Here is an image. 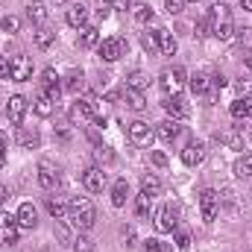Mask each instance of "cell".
Returning <instances> with one entry per match:
<instances>
[{"label": "cell", "instance_id": "obj_1", "mask_svg": "<svg viewBox=\"0 0 252 252\" xmlns=\"http://www.w3.org/2000/svg\"><path fill=\"white\" fill-rule=\"evenodd\" d=\"M208 24H211V32L220 38V41H229V38H235V24H232V12H229V6L226 3H214L211 9H208Z\"/></svg>", "mask_w": 252, "mask_h": 252}, {"label": "cell", "instance_id": "obj_2", "mask_svg": "<svg viewBox=\"0 0 252 252\" xmlns=\"http://www.w3.org/2000/svg\"><path fill=\"white\" fill-rule=\"evenodd\" d=\"M67 214H70V220H73V226H76L79 232L91 229V226H94V220H97V211H94L91 199H85V196L70 199V202H67Z\"/></svg>", "mask_w": 252, "mask_h": 252}, {"label": "cell", "instance_id": "obj_3", "mask_svg": "<svg viewBox=\"0 0 252 252\" xmlns=\"http://www.w3.org/2000/svg\"><path fill=\"white\" fill-rule=\"evenodd\" d=\"M158 85H161V91H164L167 97H176V94L182 91V85H185V67H170V70H164V73L158 76Z\"/></svg>", "mask_w": 252, "mask_h": 252}, {"label": "cell", "instance_id": "obj_4", "mask_svg": "<svg viewBox=\"0 0 252 252\" xmlns=\"http://www.w3.org/2000/svg\"><path fill=\"white\" fill-rule=\"evenodd\" d=\"M67 121L73 126H82V124H88V121H94V97L76 100V103L67 109Z\"/></svg>", "mask_w": 252, "mask_h": 252}, {"label": "cell", "instance_id": "obj_5", "mask_svg": "<svg viewBox=\"0 0 252 252\" xmlns=\"http://www.w3.org/2000/svg\"><path fill=\"white\" fill-rule=\"evenodd\" d=\"M97 50H100V59L103 62H118L126 50H129V44H126L124 38H103L97 44Z\"/></svg>", "mask_w": 252, "mask_h": 252}, {"label": "cell", "instance_id": "obj_6", "mask_svg": "<svg viewBox=\"0 0 252 252\" xmlns=\"http://www.w3.org/2000/svg\"><path fill=\"white\" fill-rule=\"evenodd\" d=\"M38 185L44 190H56L62 185V173L53 161H38Z\"/></svg>", "mask_w": 252, "mask_h": 252}, {"label": "cell", "instance_id": "obj_7", "mask_svg": "<svg viewBox=\"0 0 252 252\" xmlns=\"http://www.w3.org/2000/svg\"><path fill=\"white\" fill-rule=\"evenodd\" d=\"M126 132H129V141L138 144V147H150L153 138H156V132L150 129V124H144V121H132V124L126 126Z\"/></svg>", "mask_w": 252, "mask_h": 252}, {"label": "cell", "instance_id": "obj_8", "mask_svg": "<svg viewBox=\"0 0 252 252\" xmlns=\"http://www.w3.org/2000/svg\"><path fill=\"white\" fill-rule=\"evenodd\" d=\"M199 208H202V220H205V223H214L217 208H220V193L211 190V188H205L199 193Z\"/></svg>", "mask_w": 252, "mask_h": 252}, {"label": "cell", "instance_id": "obj_9", "mask_svg": "<svg viewBox=\"0 0 252 252\" xmlns=\"http://www.w3.org/2000/svg\"><path fill=\"white\" fill-rule=\"evenodd\" d=\"M18 220L15 217H9L6 211H0V244H6V247H12V244H18Z\"/></svg>", "mask_w": 252, "mask_h": 252}, {"label": "cell", "instance_id": "obj_10", "mask_svg": "<svg viewBox=\"0 0 252 252\" xmlns=\"http://www.w3.org/2000/svg\"><path fill=\"white\" fill-rule=\"evenodd\" d=\"M9 79L12 82H27L32 79V62L27 56H15L12 59V67H9Z\"/></svg>", "mask_w": 252, "mask_h": 252}, {"label": "cell", "instance_id": "obj_11", "mask_svg": "<svg viewBox=\"0 0 252 252\" xmlns=\"http://www.w3.org/2000/svg\"><path fill=\"white\" fill-rule=\"evenodd\" d=\"M27 109H30L27 97H21V94L9 97V103H6V118H9V124H21L24 115H27Z\"/></svg>", "mask_w": 252, "mask_h": 252}, {"label": "cell", "instance_id": "obj_12", "mask_svg": "<svg viewBox=\"0 0 252 252\" xmlns=\"http://www.w3.org/2000/svg\"><path fill=\"white\" fill-rule=\"evenodd\" d=\"M153 223H156V232H161V235H167V232H176V220H173V208H170V205H164V208H158V211H156V217H153Z\"/></svg>", "mask_w": 252, "mask_h": 252}, {"label": "cell", "instance_id": "obj_13", "mask_svg": "<svg viewBox=\"0 0 252 252\" xmlns=\"http://www.w3.org/2000/svg\"><path fill=\"white\" fill-rule=\"evenodd\" d=\"M82 185H85V190H91V193H100V190L106 188V173L100 167H88L82 173Z\"/></svg>", "mask_w": 252, "mask_h": 252}, {"label": "cell", "instance_id": "obj_14", "mask_svg": "<svg viewBox=\"0 0 252 252\" xmlns=\"http://www.w3.org/2000/svg\"><path fill=\"white\" fill-rule=\"evenodd\" d=\"M161 106H164V112H167L173 121H185V118L190 115V109L185 106V100H182L179 94H176V97H164V103H161Z\"/></svg>", "mask_w": 252, "mask_h": 252}, {"label": "cell", "instance_id": "obj_15", "mask_svg": "<svg viewBox=\"0 0 252 252\" xmlns=\"http://www.w3.org/2000/svg\"><path fill=\"white\" fill-rule=\"evenodd\" d=\"M15 220H18L21 229H35V223H38V211H35V205H32V202H21Z\"/></svg>", "mask_w": 252, "mask_h": 252}, {"label": "cell", "instance_id": "obj_16", "mask_svg": "<svg viewBox=\"0 0 252 252\" xmlns=\"http://www.w3.org/2000/svg\"><path fill=\"white\" fill-rule=\"evenodd\" d=\"M202 158H205V147H202L199 141H190L188 147L182 150V161H185L188 167H196V164H202Z\"/></svg>", "mask_w": 252, "mask_h": 252}, {"label": "cell", "instance_id": "obj_17", "mask_svg": "<svg viewBox=\"0 0 252 252\" xmlns=\"http://www.w3.org/2000/svg\"><path fill=\"white\" fill-rule=\"evenodd\" d=\"M67 24L70 27H76V30H82V27H88V6H82V3H76V6H70L67 9Z\"/></svg>", "mask_w": 252, "mask_h": 252}, {"label": "cell", "instance_id": "obj_18", "mask_svg": "<svg viewBox=\"0 0 252 252\" xmlns=\"http://www.w3.org/2000/svg\"><path fill=\"white\" fill-rule=\"evenodd\" d=\"M156 135H158L161 141H167V144H170V141H176V138L182 135V126H179V121H173V118H170V121H164V124L156 126Z\"/></svg>", "mask_w": 252, "mask_h": 252}, {"label": "cell", "instance_id": "obj_19", "mask_svg": "<svg viewBox=\"0 0 252 252\" xmlns=\"http://www.w3.org/2000/svg\"><path fill=\"white\" fill-rule=\"evenodd\" d=\"M156 38H158V53H164V56H173V53H176V47H179V44H176V38H173L164 27H158V30H156Z\"/></svg>", "mask_w": 252, "mask_h": 252}, {"label": "cell", "instance_id": "obj_20", "mask_svg": "<svg viewBox=\"0 0 252 252\" xmlns=\"http://www.w3.org/2000/svg\"><path fill=\"white\" fill-rule=\"evenodd\" d=\"M229 112H232V118H235V121H247V118H252V97L235 100Z\"/></svg>", "mask_w": 252, "mask_h": 252}, {"label": "cell", "instance_id": "obj_21", "mask_svg": "<svg viewBox=\"0 0 252 252\" xmlns=\"http://www.w3.org/2000/svg\"><path fill=\"white\" fill-rule=\"evenodd\" d=\"M82 85H85L82 70H70V73L64 76V82H62V88L67 91V94H79V91H82Z\"/></svg>", "mask_w": 252, "mask_h": 252}, {"label": "cell", "instance_id": "obj_22", "mask_svg": "<svg viewBox=\"0 0 252 252\" xmlns=\"http://www.w3.org/2000/svg\"><path fill=\"white\" fill-rule=\"evenodd\" d=\"M126 196H129V182H126V179H118V182L112 185V205H115V208H124Z\"/></svg>", "mask_w": 252, "mask_h": 252}, {"label": "cell", "instance_id": "obj_23", "mask_svg": "<svg viewBox=\"0 0 252 252\" xmlns=\"http://www.w3.org/2000/svg\"><path fill=\"white\" fill-rule=\"evenodd\" d=\"M27 18H30L32 24H44V21H47V6H44L41 0L27 3Z\"/></svg>", "mask_w": 252, "mask_h": 252}, {"label": "cell", "instance_id": "obj_24", "mask_svg": "<svg viewBox=\"0 0 252 252\" xmlns=\"http://www.w3.org/2000/svg\"><path fill=\"white\" fill-rule=\"evenodd\" d=\"M100 44V30L97 27H82L79 30V47H97Z\"/></svg>", "mask_w": 252, "mask_h": 252}, {"label": "cell", "instance_id": "obj_25", "mask_svg": "<svg viewBox=\"0 0 252 252\" xmlns=\"http://www.w3.org/2000/svg\"><path fill=\"white\" fill-rule=\"evenodd\" d=\"M32 109H35V115H38V118H50V115H53V100H50L44 91H38V94H35Z\"/></svg>", "mask_w": 252, "mask_h": 252}, {"label": "cell", "instance_id": "obj_26", "mask_svg": "<svg viewBox=\"0 0 252 252\" xmlns=\"http://www.w3.org/2000/svg\"><path fill=\"white\" fill-rule=\"evenodd\" d=\"M18 144H21V147H27V150H32V147H38V144H41V138H38V132H35V129L21 126V129H18Z\"/></svg>", "mask_w": 252, "mask_h": 252}, {"label": "cell", "instance_id": "obj_27", "mask_svg": "<svg viewBox=\"0 0 252 252\" xmlns=\"http://www.w3.org/2000/svg\"><path fill=\"white\" fill-rule=\"evenodd\" d=\"M124 97H126V106H129L132 112H144V109H147V100H144V94H141V91H135V88H126Z\"/></svg>", "mask_w": 252, "mask_h": 252}, {"label": "cell", "instance_id": "obj_28", "mask_svg": "<svg viewBox=\"0 0 252 252\" xmlns=\"http://www.w3.org/2000/svg\"><path fill=\"white\" fill-rule=\"evenodd\" d=\"M141 193H147V196H158V193H161V179L153 176V173H147V176L141 179Z\"/></svg>", "mask_w": 252, "mask_h": 252}, {"label": "cell", "instance_id": "obj_29", "mask_svg": "<svg viewBox=\"0 0 252 252\" xmlns=\"http://www.w3.org/2000/svg\"><path fill=\"white\" fill-rule=\"evenodd\" d=\"M220 141H223L229 150H244V135H241L238 129H229V132H223V135H220Z\"/></svg>", "mask_w": 252, "mask_h": 252}, {"label": "cell", "instance_id": "obj_30", "mask_svg": "<svg viewBox=\"0 0 252 252\" xmlns=\"http://www.w3.org/2000/svg\"><path fill=\"white\" fill-rule=\"evenodd\" d=\"M190 91H193V94H211V79L202 76V73L190 76Z\"/></svg>", "mask_w": 252, "mask_h": 252}, {"label": "cell", "instance_id": "obj_31", "mask_svg": "<svg viewBox=\"0 0 252 252\" xmlns=\"http://www.w3.org/2000/svg\"><path fill=\"white\" fill-rule=\"evenodd\" d=\"M235 176H252V153H244L238 161H235Z\"/></svg>", "mask_w": 252, "mask_h": 252}, {"label": "cell", "instance_id": "obj_32", "mask_svg": "<svg viewBox=\"0 0 252 252\" xmlns=\"http://www.w3.org/2000/svg\"><path fill=\"white\" fill-rule=\"evenodd\" d=\"M150 208H153V196L138 193V199H135V214H138V217H150Z\"/></svg>", "mask_w": 252, "mask_h": 252}, {"label": "cell", "instance_id": "obj_33", "mask_svg": "<svg viewBox=\"0 0 252 252\" xmlns=\"http://www.w3.org/2000/svg\"><path fill=\"white\" fill-rule=\"evenodd\" d=\"M62 82H59V73L53 70V67H44V73H41V88L47 91V88H59Z\"/></svg>", "mask_w": 252, "mask_h": 252}, {"label": "cell", "instance_id": "obj_34", "mask_svg": "<svg viewBox=\"0 0 252 252\" xmlns=\"http://www.w3.org/2000/svg\"><path fill=\"white\" fill-rule=\"evenodd\" d=\"M47 211L59 220V217H64V214H67V202H64V199H59V196H56V199L50 196V199H47Z\"/></svg>", "mask_w": 252, "mask_h": 252}, {"label": "cell", "instance_id": "obj_35", "mask_svg": "<svg viewBox=\"0 0 252 252\" xmlns=\"http://www.w3.org/2000/svg\"><path fill=\"white\" fill-rule=\"evenodd\" d=\"M132 15H135V21H138V24H153V21H156V12H153L150 6H135V12H132Z\"/></svg>", "mask_w": 252, "mask_h": 252}, {"label": "cell", "instance_id": "obj_36", "mask_svg": "<svg viewBox=\"0 0 252 252\" xmlns=\"http://www.w3.org/2000/svg\"><path fill=\"white\" fill-rule=\"evenodd\" d=\"M147 82H150V79H147V76H144L141 70H132V73L126 76V88H135V91H141V88H144Z\"/></svg>", "mask_w": 252, "mask_h": 252}, {"label": "cell", "instance_id": "obj_37", "mask_svg": "<svg viewBox=\"0 0 252 252\" xmlns=\"http://www.w3.org/2000/svg\"><path fill=\"white\" fill-rule=\"evenodd\" d=\"M144 250L147 252H173V247L164 244V241H158V238H147L144 241Z\"/></svg>", "mask_w": 252, "mask_h": 252}, {"label": "cell", "instance_id": "obj_38", "mask_svg": "<svg viewBox=\"0 0 252 252\" xmlns=\"http://www.w3.org/2000/svg\"><path fill=\"white\" fill-rule=\"evenodd\" d=\"M53 38H56V32H50V30H38V32H35V47L44 50V47L53 44Z\"/></svg>", "mask_w": 252, "mask_h": 252}, {"label": "cell", "instance_id": "obj_39", "mask_svg": "<svg viewBox=\"0 0 252 252\" xmlns=\"http://www.w3.org/2000/svg\"><path fill=\"white\" fill-rule=\"evenodd\" d=\"M94 158L97 161H103V164H109V161H115V153H112V147H94Z\"/></svg>", "mask_w": 252, "mask_h": 252}, {"label": "cell", "instance_id": "obj_40", "mask_svg": "<svg viewBox=\"0 0 252 252\" xmlns=\"http://www.w3.org/2000/svg\"><path fill=\"white\" fill-rule=\"evenodd\" d=\"M0 30H3V32H18V30H21V21H18L15 15H6V18L0 21Z\"/></svg>", "mask_w": 252, "mask_h": 252}, {"label": "cell", "instance_id": "obj_41", "mask_svg": "<svg viewBox=\"0 0 252 252\" xmlns=\"http://www.w3.org/2000/svg\"><path fill=\"white\" fill-rule=\"evenodd\" d=\"M141 44H144V50H147V53H158V38H156V32H144Z\"/></svg>", "mask_w": 252, "mask_h": 252}, {"label": "cell", "instance_id": "obj_42", "mask_svg": "<svg viewBox=\"0 0 252 252\" xmlns=\"http://www.w3.org/2000/svg\"><path fill=\"white\" fill-rule=\"evenodd\" d=\"M73 250L76 252H94V244L85 235H79V238H73Z\"/></svg>", "mask_w": 252, "mask_h": 252}, {"label": "cell", "instance_id": "obj_43", "mask_svg": "<svg viewBox=\"0 0 252 252\" xmlns=\"http://www.w3.org/2000/svg\"><path fill=\"white\" fill-rule=\"evenodd\" d=\"M238 41H241L244 50H252V27H244V30L238 32Z\"/></svg>", "mask_w": 252, "mask_h": 252}, {"label": "cell", "instance_id": "obj_44", "mask_svg": "<svg viewBox=\"0 0 252 252\" xmlns=\"http://www.w3.org/2000/svg\"><path fill=\"white\" fill-rule=\"evenodd\" d=\"M112 9H115V6H112L109 0H100V6H97V18H100V21H106V18L112 15Z\"/></svg>", "mask_w": 252, "mask_h": 252}, {"label": "cell", "instance_id": "obj_45", "mask_svg": "<svg viewBox=\"0 0 252 252\" xmlns=\"http://www.w3.org/2000/svg\"><path fill=\"white\" fill-rule=\"evenodd\" d=\"M182 6H185V0H164V9H167L170 15H179Z\"/></svg>", "mask_w": 252, "mask_h": 252}, {"label": "cell", "instance_id": "obj_46", "mask_svg": "<svg viewBox=\"0 0 252 252\" xmlns=\"http://www.w3.org/2000/svg\"><path fill=\"white\" fill-rule=\"evenodd\" d=\"M150 158H153V164H156V167H167V156H164V153L153 150V153H150Z\"/></svg>", "mask_w": 252, "mask_h": 252}, {"label": "cell", "instance_id": "obj_47", "mask_svg": "<svg viewBox=\"0 0 252 252\" xmlns=\"http://www.w3.org/2000/svg\"><path fill=\"white\" fill-rule=\"evenodd\" d=\"M176 247H179V250H188L190 247V238L185 232H176Z\"/></svg>", "mask_w": 252, "mask_h": 252}, {"label": "cell", "instance_id": "obj_48", "mask_svg": "<svg viewBox=\"0 0 252 252\" xmlns=\"http://www.w3.org/2000/svg\"><path fill=\"white\" fill-rule=\"evenodd\" d=\"M6 164V144H3V138H0V167Z\"/></svg>", "mask_w": 252, "mask_h": 252}, {"label": "cell", "instance_id": "obj_49", "mask_svg": "<svg viewBox=\"0 0 252 252\" xmlns=\"http://www.w3.org/2000/svg\"><path fill=\"white\" fill-rule=\"evenodd\" d=\"M205 27H208V21H202V24H196V32H193V35H205Z\"/></svg>", "mask_w": 252, "mask_h": 252}, {"label": "cell", "instance_id": "obj_50", "mask_svg": "<svg viewBox=\"0 0 252 252\" xmlns=\"http://www.w3.org/2000/svg\"><path fill=\"white\" fill-rule=\"evenodd\" d=\"M124 238H126V241H135V229H132V226L124 229Z\"/></svg>", "mask_w": 252, "mask_h": 252}, {"label": "cell", "instance_id": "obj_51", "mask_svg": "<svg viewBox=\"0 0 252 252\" xmlns=\"http://www.w3.org/2000/svg\"><path fill=\"white\" fill-rule=\"evenodd\" d=\"M6 196H9V193H6V188H3V185H0V208H3V202H6Z\"/></svg>", "mask_w": 252, "mask_h": 252}, {"label": "cell", "instance_id": "obj_52", "mask_svg": "<svg viewBox=\"0 0 252 252\" xmlns=\"http://www.w3.org/2000/svg\"><path fill=\"white\" fill-rule=\"evenodd\" d=\"M241 6H244L247 12H252V0H241Z\"/></svg>", "mask_w": 252, "mask_h": 252}, {"label": "cell", "instance_id": "obj_53", "mask_svg": "<svg viewBox=\"0 0 252 252\" xmlns=\"http://www.w3.org/2000/svg\"><path fill=\"white\" fill-rule=\"evenodd\" d=\"M185 3H199V0H185Z\"/></svg>", "mask_w": 252, "mask_h": 252}, {"label": "cell", "instance_id": "obj_54", "mask_svg": "<svg viewBox=\"0 0 252 252\" xmlns=\"http://www.w3.org/2000/svg\"><path fill=\"white\" fill-rule=\"evenodd\" d=\"M56 3H64V0H56Z\"/></svg>", "mask_w": 252, "mask_h": 252}]
</instances>
